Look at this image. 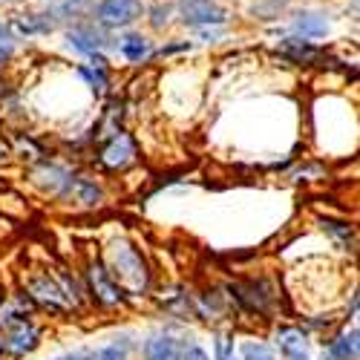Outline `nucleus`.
<instances>
[{"instance_id": "obj_25", "label": "nucleus", "mask_w": 360, "mask_h": 360, "mask_svg": "<svg viewBox=\"0 0 360 360\" xmlns=\"http://www.w3.org/2000/svg\"><path fill=\"white\" fill-rule=\"evenodd\" d=\"M58 360H84V354H64V357H58Z\"/></svg>"}, {"instance_id": "obj_27", "label": "nucleus", "mask_w": 360, "mask_h": 360, "mask_svg": "<svg viewBox=\"0 0 360 360\" xmlns=\"http://www.w3.org/2000/svg\"><path fill=\"white\" fill-rule=\"evenodd\" d=\"M291 360H306V354H303V357H291Z\"/></svg>"}, {"instance_id": "obj_23", "label": "nucleus", "mask_w": 360, "mask_h": 360, "mask_svg": "<svg viewBox=\"0 0 360 360\" xmlns=\"http://www.w3.org/2000/svg\"><path fill=\"white\" fill-rule=\"evenodd\" d=\"M323 228H326V231H332V233H335V236H340V239H346V243L352 239V228H349V225H343V222H323Z\"/></svg>"}, {"instance_id": "obj_2", "label": "nucleus", "mask_w": 360, "mask_h": 360, "mask_svg": "<svg viewBox=\"0 0 360 360\" xmlns=\"http://www.w3.org/2000/svg\"><path fill=\"white\" fill-rule=\"evenodd\" d=\"M141 0H101L93 9V18L104 29H122L141 18Z\"/></svg>"}, {"instance_id": "obj_26", "label": "nucleus", "mask_w": 360, "mask_h": 360, "mask_svg": "<svg viewBox=\"0 0 360 360\" xmlns=\"http://www.w3.org/2000/svg\"><path fill=\"white\" fill-rule=\"evenodd\" d=\"M6 58H9V55H6L4 49H0V64H4V61H6Z\"/></svg>"}, {"instance_id": "obj_28", "label": "nucleus", "mask_w": 360, "mask_h": 360, "mask_svg": "<svg viewBox=\"0 0 360 360\" xmlns=\"http://www.w3.org/2000/svg\"><path fill=\"white\" fill-rule=\"evenodd\" d=\"M9 4H20V0H9Z\"/></svg>"}, {"instance_id": "obj_9", "label": "nucleus", "mask_w": 360, "mask_h": 360, "mask_svg": "<svg viewBox=\"0 0 360 360\" xmlns=\"http://www.w3.org/2000/svg\"><path fill=\"white\" fill-rule=\"evenodd\" d=\"M89 9V0H46V15L49 20H70V18H81Z\"/></svg>"}, {"instance_id": "obj_8", "label": "nucleus", "mask_w": 360, "mask_h": 360, "mask_svg": "<svg viewBox=\"0 0 360 360\" xmlns=\"http://www.w3.org/2000/svg\"><path fill=\"white\" fill-rule=\"evenodd\" d=\"M35 346H38V332L26 320H15L6 335V349L12 354H23V352H32Z\"/></svg>"}, {"instance_id": "obj_21", "label": "nucleus", "mask_w": 360, "mask_h": 360, "mask_svg": "<svg viewBox=\"0 0 360 360\" xmlns=\"http://www.w3.org/2000/svg\"><path fill=\"white\" fill-rule=\"evenodd\" d=\"M167 15H170L167 6H153V9H150V23H153V29H165L167 20H170Z\"/></svg>"}, {"instance_id": "obj_20", "label": "nucleus", "mask_w": 360, "mask_h": 360, "mask_svg": "<svg viewBox=\"0 0 360 360\" xmlns=\"http://www.w3.org/2000/svg\"><path fill=\"white\" fill-rule=\"evenodd\" d=\"M243 357H245V360H274V354L268 352L265 346H259V343H248V346L243 349Z\"/></svg>"}, {"instance_id": "obj_10", "label": "nucleus", "mask_w": 360, "mask_h": 360, "mask_svg": "<svg viewBox=\"0 0 360 360\" xmlns=\"http://www.w3.org/2000/svg\"><path fill=\"white\" fill-rule=\"evenodd\" d=\"M144 357L147 360H182L179 357V343L173 338H150L144 343Z\"/></svg>"}, {"instance_id": "obj_12", "label": "nucleus", "mask_w": 360, "mask_h": 360, "mask_svg": "<svg viewBox=\"0 0 360 360\" xmlns=\"http://www.w3.org/2000/svg\"><path fill=\"white\" fill-rule=\"evenodd\" d=\"M277 346L288 357H303L306 354V335L297 328H280L277 332Z\"/></svg>"}, {"instance_id": "obj_6", "label": "nucleus", "mask_w": 360, "mask_h": 360, "mask_svg": "<svg viewBox=\"0 0 360 360\" xmlns=\"http://www.w3.org/2000/svg\"><path fill=\"white\" fill-rule=\"evenodd\" d=\"M89 283H93V291L101 303H118V300H122V285L110 280V271L101 262L89 265Z\"/></svg>"}, {"instance_id": "obj_1", "label": "nucleus", "mask_w": 360, "mask_h": 360, "mask_svg": "<svg viewBox=\"0 0 360 360\" xmlns=\"http://www.w3.org/2000/svg\"><path fill=\"white\" fill-rule=\"evenodd\" d=\"M112 268H115V271H110V274L122 283L124 288H130V291H144L147 288V265H144V259L130 245H115Z\"/></svg>"}, {"instance_id": "obj_19", "label": "nucleus", "mask_w": 360, "mask_h": 360, "mask_svg": "<svg viewBox=\"0 0 360 360\" xmlns=\"http://www.w3.org/2000/svg\"><path fill=\"white\" fill-rule=\"evenodd\" d=\"M81 75L89 81V86H93V89H98V93H101V89L107 86V75H104V67H81Z\"/></svg>"}, {"instance_id": "obj_16", "label": "nucleus", "mask_w": 360, "mask_h": 360, "mask_svg": "<svg viewBox=\"0 0 360 360\" xmlns=\"http://www.w3.org/2000/svg\"><path fill=\"white\" fill-rule=\"evenodd\" d=\"M12 26L20 35H35V32H49L55 23L49 20V15H20V18H15Z\"/></svg>"}, {"instance_id": "obj_15", "label": "nucleus", "mask_w": 360, "mask_h": 360, "mask_svg": "<svg viewBox=\"0 0 360 360\" xmlns=\"http://www.w3.org/2000/svg\"><path fill=\"white\" fill-rule=\"evenodd\" d=\"M283 55H288L291 61H297V64H309V61H314V58H317V49L311 44H306L303 38H285Z\"/></svg>"}, {"instance_id": "obj_24", "label": "nucleus", "mask_w": 360, "mask_h": 360, "mask_svg": "<svg viewBox=\"0 0 360 360\" xmlns=\"http://www.w3.org/2000/svg\"><path fill=\"white\" fill-rule=\"evenodd\" d=\"M182 360H211V357H207V354H205L199 346H191V349H185Z\"/></svg>"}, {"instance_id": "obj_3", "label": "nucleus", "mask_w": 360, "mask_h": 360, "mask_svg": "<svg viewBox=\"0 0 360 360\" xmlns=\"http://www.w3.org/2000/svg\"><path fill=\"white\" fill-rule=\"evenodd\" d=\"M179 15H182V23L199 29V26H222L228 20V12L211 0H182L179 4Z\"/></svg>"}, {"instance_id": "obj_18", "label": "nucleus", "mask_w": 360, "mask_h": 360, "mask_svg": "<svg viewBox=\"0 0 360 360\" xmlns=\"http://www.w3.org/2000/svg\"><path fill=\"white\" fill-rule=\"evenodd\" d=\"M127 357V343H112V346H104V349H98V352H93V354H84V360H124Z\"/></svg>"}, {"instance_id": "obj_22", "label": "nucleus", "mask_w": 360, "mask_h": 360, "mask_svg": "<svg viewBox=\"0 0 360 360\" xmlns=\"http://www.w3.org/2000/svg\"><path fill=\"white\" fill-rule=\"evenodd\" d=\"M217 360H233V340L228 335L217 340Z\"/></svg>"}, {"instance_id": "obj_5", "label": "nucleus", "mask_w": 360, "mask_h": 360, "mask_svg": "<svg viewBox=\"0 0 360 360\" xmlns=\"http://www.w3.org/2000/svg\"><path fill=\"white\" fill-rule=\"evenodd\" d=\"M133 156H136L133 141H130V136H124V133L112 136V139H110V144L101 150V162H104L107 167H112V170L130 165V162H133Z\"/></svg>"}, {"instance_id": "obj_4", "label": "nucleus", "mask_w": 360, "mask_h": 360, "mask_svg": "<svg viewBox=\"0 0 360 360\" xmlns=\"http://www.w3.org/2000/svg\"><path fill=\"white\" fill-rule=\"evenodd\" d=\"M67 44L81 55H98L101 49L110 46V38L104 26H75L67 32Z\"/></svg>"}, {"instance_id": "obj_13", "label": "nucleus", "mask_w": 360, "mask_h": 360, "mask_svg": "<svg viewBox=\"0 0 360 360\" xmlns=\"http://www.w3.org/2000/svg\"><path fill=\"white\" fill-rule=\"evenodd\" d=\"M122 55L127 58V61H147L150 55H153V49H150V41L147 38H141V35H124L122 38Z\"/></svg>"}, {"instance_id": "obj_11", "label": "nucleus", "mask_w": 360, "mask_h": 360, "mask_svg": "<svg viewBox=\"0 0 360 360\" xmlns=\"http://www.w3.org/2000/svg\"><path fill=\"white\" fill-rule=\"evenodd\" d=\"M326 360H357V328L352 335H340L338 340L328 343Z\"/></svg>"}, {"instance_id": "obj_7", "label": "nucleus", "mask_w": 360, "mask_h": 360, "mask_svg": "<svg viewBox=\"0 0 360 360\" xmlns=\"http://www.w3.org/2000/svg\"><path fill=\"white\" fill-rule=\"evenodd\" d=\"M291 29L297 35H303V38H323L328 32V20L323 12H314V9H303V12H297L294 20H291Z\"/></svg>"}, {"instance_id": "obj_14", "label": "nucleus", "mask_w": 360, "mask_h": 360, "mask_svg": "<svg viewBox=\"0 0 360 360\" xmlns=\"http://www.w3.org/2000/svg\"><path fill=\"white\" fill-rule=\"evenodd\" d=\"M29 288H32V294L41 300V303H46V306H52V309H64V306H67L64 297H61V291H58V285L49 283L46 277L32 280V283H29Z\"/></svg>"}, {"instance_id": "obj_17", "label": "nucleus", "mask_w": 360, "mask_h": 360, "mask_svg": "<svg viewBox=\"0 0 360 360\" xmlns=\"http://www.w3.org/2000/svg\"><path fill=\"white\" fill-rule=\"evenodd\" d=\"M285 6H288V0H254L251 12L257 18H262V20H274V18H280V12Z\"/></svg>"}]
</instances>
